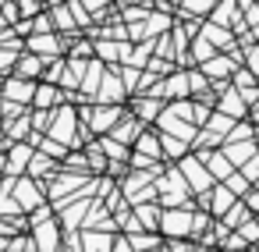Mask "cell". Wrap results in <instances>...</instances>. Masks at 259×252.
Returning <instances> with one entry per match:
<instances>
[]
</instances>
